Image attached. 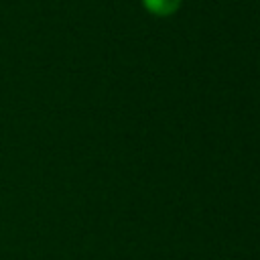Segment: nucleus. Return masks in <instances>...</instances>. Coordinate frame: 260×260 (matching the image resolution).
I'll return each mask as SVG.
<instances>
[{
  "instance_id": "obj_1",
  "label": "nucleus",
  "mask_w": 260,
  "mask_h": 260,
  "mask_svg": "<svg viewBox=\"0 0 260 260\" xmlns=\"http://www.w3.org/2000/svg\"><path fill=\"white\" fill-rule=\"evenodd\" d=\"M142 4L148 12L156 16H169L179 8L181 0H142Z\"/></svg>"
}]
</instances>
